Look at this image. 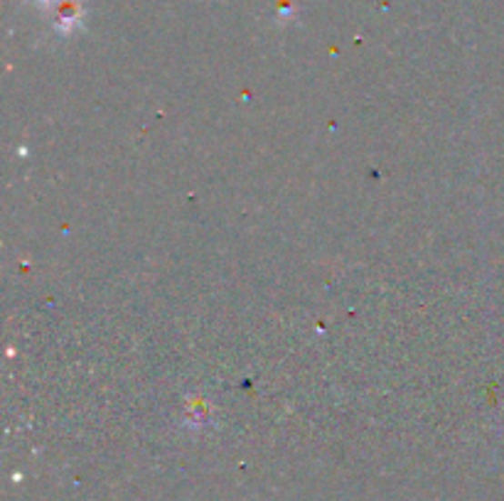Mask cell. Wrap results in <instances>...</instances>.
Listing matches in <instances>:
<instances>
[{"mask_svg": "<svg viewBox=\"0 0 504 501\" xmlns=\"http://www.w3.org/2000/svg\"><path fill=\"white\" fill-rule=\"evenodd\" d=\"M79 23V8L66 3V5H59V15H57V30H72V27Z\"/></svg>", "mask_w": 504, "mask_h": 501, "instance_id": "cell-1", "label": "cell"}, {"mask_svg": "<svg viewBox=\"0 0 504 501\" xmlns=\"http://www.w3.org/2000/svg\"><path fill=\"white\" fill-rule=\"evenodd\" d=\"M42 3H47V0H42Z\"/></svg>", "mask_w": 504, "mask_h": 501, "instance_id": "cell-2", "label": "cell"}]
</instances>
